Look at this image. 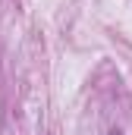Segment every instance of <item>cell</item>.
<instances>
[{
  "label": "cell",
  "instance_id": "obj_1",
  "mask_svg": "<svg viewBox=\"0 0 132 135\" xmlns=\"http://www.w3.org/2000/svg\"><path fill=\"white\" fill-rule=\"evenodd\" d=\"M107 135H123V132H120V129H113V132H107Z\"/></svg>",
  "mask_w": 132,
  "mask_h": 135
}]
</instances>
